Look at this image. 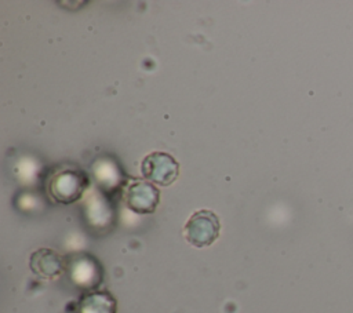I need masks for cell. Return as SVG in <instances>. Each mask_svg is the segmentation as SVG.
I'll return each mask as SVG.
<instances>
[{
  "instance_id": "cell-5",
  "label": "cell",
  "mask_w": 353,
  "mask_h": 313,
  "mask_svg": "<svg viewBox=\"0 0 353 313\" xmlns=\"http://www.w3.org/2000/svg\"><path fill=\"white\" fill-rule=\"evenodd\" d=\"M72 283L77 287L94 291L102 280L101 265L90 255H79L66 265Z\"/></svg>"
},
{
  "instance_id": "cell-3",
  "label": "cell",
  "mask_w": 353,
  "mask_h": 313,
  "mask_svg": "<svg viewBox=\"0 0 353 313\" xmlns=\"http://www.w3.org/2000/svg\"><path fill=\"white\" fill-rule=\"evenodd\" d=\"M142 175L160 186L171 185L179 175L178 161L165 152H152L141 163Z\"/></svg>"
},
{
  "instance_id": "cell-1",
  "label": "cell",
  "mask_w": 353,
  "mask_h": 313,
  "mask_svg": "<svg viewBox=\"0 0 353 313\" xmlns=\"http://www.w3.org/2000/svg\"><path fill=\"white\" fill-rule=\"evenodd\" d=\"M88 186L90 178L87 172L77 168H65L57 171L50 178L47 190L54 201L59 204H72L81 199Z\"/></svg>"
},
{
  "instance_id": "cell-2",
  "label": "cell",
  "mask_w": 353,
  "mask_h": 313,
  "mask_svg": "<svg viewBox=\"0 0 353 313\" xmlns=\"http://www.w3.org/2000/svg\"><path fill=\"white\" fill-rule=\"evenodd\" d=\"M219 218L210 210H199L193 212L183 228L185 239L197 248L211 245L219 237Z\"/></svg>"
},
{
  "instance_id": "cell-6",
  "label": "cell",
  "mask_w": 353,
  "mask_h": 313,
  "mask_svg": "<svg viewBox=\"0 0 353 313\" xmlns=\"http://www.w3.org/2000/svg\"><path fill=\"white\" fill-rule=\"evenodd\" d=\"M66 259L52 248H39L32 252L29 266L40 279L52 280L66 270Z\"/></svg>"
},
{
  "instance_id": "cell-7",
  "label": "cell",
  "mask_w": 353,
  "mask_h": 313,
  "mask_svg": "<svg viewBox=\"0 0 353 313\" xmlns=\"http://www.w3.org/2000/svg\"><path fill=\"white\" fill-rule=\"evenodd\" d=\"M77 313H116L117 301L109 291L94 290L85 292L77 302Z\"/></svg>"
},
{
  "instance_id": "cell-4",
  "label": "cell",
  "mask_w": 353,
  "mask_h": 313,
  "mask_svg": "<svg viewBox=\"0 0 353 313\" xmlns=\"http://www.w3.org/2000/svg\"><path fill=\"white\" fill-rule=\"evenodd\" d=\"M127 207L137 214H152L156 211L160 201L159 189L145 181H134L128 183L124 192Z\"/></svg>"
}]
</instances>
